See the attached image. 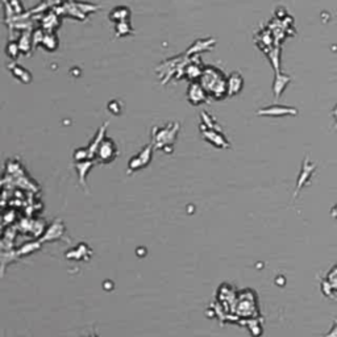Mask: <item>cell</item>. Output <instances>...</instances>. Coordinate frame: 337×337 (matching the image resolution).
Masks as SVG:
<instances>
[{"instance_id":"cell-7","label":"cell","mask_w":337,"mask_h":337,"mask_svg":"<svg viewBox=\"0 0 337 337\" xmlns=\"http://www.w3.org/2000/svg\"><path fill=\"white\" fill-rule=\"evenodd\" d=\"M290 79L291 78L287 77V75H280V74H278L277 78H275V82H274V92H275V97H280V93L286 88L287 83L290 82Z\"/></svg>"},{"instance_id":"cell-5","label":"cell","mask_w":337,"mask_h":337,"mask_svg":"<svg viewBox=\"0 0 337 337\" xmlns=\"http://www.w3.org/2000/svg\"><path fill=\"white\" fill-rule=\"evenodd\" d=\"M327 286L328 288H325L324 291V294L327 295V297H330V294H333L334 291H337V265L329 271L328 274L327 279L323 282V286Z\"/></svg>"},{"instance_id":"cell-4","label":"cell","mask_w":337,"mask_h":337,"mask_svg":"<svg viewBox=\"0 0 337 337\" xmlns=\"http://www.w3.org/2000/svg\"><path fill=\"white\" fill-rule=\"evenodd\" d=\"M98 149H99V157L103 161L112 160V157L115 156V152H116V147H115V143L112 142V140L103 141Z\"/></svg>"},{"instance_id":"cell-10","label":"cell","mask_w":337,"mask_h":337,"mask_svg":"<svg viewBox=\"0 0 337 337\" xmlns=\"http://www.w3.org/2000/svg\"><path fill=\"white\" fill-rule=\"evenodd\" d=\"M332 216H333L334 219H336V220H337V204H336V206H334L333 208H332Z\"/></svg>"},{"instance_id":"cell-9","label":"cell","mask_w":337,"mask_h":337,"mask_svg":"<svg viewBox=\"0 0 337 337\" xmlns=\"http://www.w3.org/2000/svg\"><path fill=\"white\" fill-rule=\"evenodd\" d=\"M12 73H14L15 77H17L20 80H23V82H29V80H30L29 73L24 70L23 67L16 66V69H14V70H12Z\"/></svg>"},{"instance_id":"cell-11","label":"cell","mask_w":337,"mask_h":337,"mask_svg":"<svg viewBox=\"0 0 337 337\" xmlns=\"http://www.w3.org/2000/svg\"><path fill=\"white\" fill-rule=\"evenodd\" d=\"M332 115H333L334 120H336V124H334V127L337 128V107L334 108V110H333V112H332Z\"/></svg>"},{"instance_id":"cell-6","label":"cell","mask_w":337,"mask_h":337,"mask_svg":"<svg viewBox=\"0 0 337 337\" xmlns=\"http://www.w3.org/2000/svg\"><path fill=\"white\" fill-rule=\"evenodd\" d=\"M243 83H244V80H243V78L238 74H232L227 80L228 93L229 95H236V93L240 92L241 88H243Z\"/></svg>"},{"instance_id":"cell-1","label":"cell","mask_w":337,"mask_h":337,"mask_svg":"<svg viewBox=\"0 0 337 337\" xmlns=\"http://www.w3.org/2000/svg\"><path fill=\"white\" fill-rule=\"evenodd\" d=\"M221 74L223 73L217 71L214 67H208L203 71V79H202V86L214 95H217V98L223 97L221 93H228L227 82L224 80Z\"/></svg>"},{"instance_id":"cell-8","label":"cell","mask_w":337,"mask_h":337,"mask_svg":"<svg viewBox=\"0 0 337 337\" xmlns=\"http://www.w3.org/2000/svg\"><path fill=\"white\" fill-rule=\"evenodd\" d=\"M314 167H315L314 165L308 164L307 160L304 161V166H303V169H302V174H301V177H299V182H298V188H301V187L303 186V184L306 183L308 179H310L311 174L314 173V170H315Z\"/></svg>"},{"instance_id":"cell-2","label":"cell","mask_w":337,"mask_h":337,"mask_svg":"<svg viewBox=\"0 0 337 337\" xmlns=\"http://www.w3.org/2000/svg\"><path fill=\"white\" fill-rule=\"evenodd\" d=\"M207 98V93L204 91V87L201 83H192L188 88V101L191 104L198 106V104L204 103Z\"/></svg>"},{"instance_id":"cell-3","label":"cell","mask_w":337,"mask_h":337,"mask_svg":"<svg viewBox=\"0 0 337 337\" xmlns=\"http://www.w3.org/2000/svg\"><path fill=\"white\" fill-rule=\"evenodd\" d=\"M298 111L295 108L283 107V106H273V107L265 108L258 111V115H266V116H286V115H297Z\"/></svg>"}]
</instances>
